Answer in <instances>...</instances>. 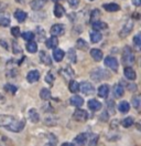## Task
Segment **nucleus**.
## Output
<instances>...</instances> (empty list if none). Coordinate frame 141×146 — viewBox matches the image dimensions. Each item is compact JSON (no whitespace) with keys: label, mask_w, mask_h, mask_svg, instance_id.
<instances>
[{"label":"nucleus","mask_w":141,"mask_h":146,"mask_svg":"<svg viewBox=\"0 0 141 146\" xmlns=\"http://www.w3.org/2000/svg\"><path fill=\"white\" fill-rule=\"evenodd\" d=\"M0 126L11 131V132H21L24 127V122L17 119L11 115H0Z\"/></svg>","instance_id":"f257e3e1"},{"label":"nucleus","mask_w":141,"mask_h":146,"mask_svg":"<svg viewBox=\"0 0 141 146\" xmlns=\"http://www.w3.org/2000/svg\"><path fill=\"white\" fill-rule=\"evenodd\" d=\"M90 78H92V80L99 82V81H103V80H106V79H110V73L108 72L107 70L101 69V68H97V69L92 71Z\"/></svg>","instance_id":"f03ea898"},{"label":"nucleus","mask_w":141,"mask_h":146,"mask_svg":"<svg viewBox=\"0 0 141 146\" xmlns=\"http://www.w3.org/2000/svg\"><path fill=\"white\" fill-rule=\"evenodd\" d=\"M134 62V54L130 46H125L123 52V63L126 65H130Z\"/></svg>","instance_id":"7ed1b4c3"},{"label":"nucleus","mask_w":141,"mask_h":146,"mask_svg":"<svg viewBox=\"0 0 141 146\" xmlns=\"http://www.w3.org/2000/svg\"><path fill=\"white\" fill-rule=\"evenodd\" d=\"M73 117L76 121H79V122H86L88 119V113L85 111V110H80L77 109L74 114H73Z\"/></svg>","instance_id":"20e7f679"},{"label":"nucleus","mask_w":141,"mask_h":146,"mask_svg":"<svg viewBox=\"0 0 141 146\" xmlns=\"http://www.w3.org/2000/svg\"><path fill=\"white\" fill-rule=\"evenodd\" d=\"M79 89H80L82 93H84L86 95H90V94H93L95 92V89H94L93 84L89 82H82L80 85H79Z\"/></svg>","instance_id":"39448f33"},{"label":"nucleus","mask_w":141,"mask_h":146,"mask_svg":"<svg viewBox=\"0 0 141 146\" xmlns=\"http://www.w3.org/2000/svg\"><path fill=\"white\" fill-rule=\"evenodd\" d=\"M105 65L107 68H109V69H111V70H114L115 72L118 70V61H117V59L114 58V56H107L105 59Z\"/></svg>","instance_id":"423d86ee"},{"label":"nucleus","mask_w":141,"mask_h":146,"mask_svg":"<svg viewBox=\"0 0 141 146\" xmlns=\"http://www.w3.org/2000/svg\"><path fill=\"white\" fill-rule=\"evenodd\" d=\"M65 32V27L61 23H56L51 28V35L52 36H62Z\"/></svg>","instance_id":"0eeeda50"},{"label":"nucleus","mask_w":141,"mask_h":146,"mask_svg":"<svg viewBox=\"0 0 141 146\" xmlns=\"http://www.w3.org/2000/svg\"><path fill=\"white\" fill-rule=\"evenodd\" d=\"M39 79H40V72L38 70H32V71H30V72L28 73V75H26V80H28L29 83L38 82Z\"/></svg>","instance_id":"6e6552de"},{"label":"nucleus","mask_w":141,"mask_h":146,"mask_svg":"<svg viewBox=\"0 0 141 146\" xmlns=\"http://www.w3.org/2000/svg\"><path fill=\"white\" fill-rule=\"evenodd\" d=\"M132 28H133V23H132L131 20H129L126 25H123V28L121 29V31H120V33H119V36H121V38H125V36H127L130 32H131Z\"/></svg>","instance_id":"1a4fd4ad"},{"label":"nucleus","mask_w":141,"mask_h":146,"mask_svg":"<svg viewBox=\"0 0 141 146\" xmlns=\"http://www.w3.org/2000/svg\"><path fill=\"white\" fill-rule=\"evenodd\" d=\"M75 144L77 146H85L87 143V134L86 133H80L74 139Z\"/></svg>","instance_id":"9d476101"},{"label":"nucleus","mask_w":141,"mask_h":146,"mask_svg":"<svg viewBox=\"0 0 141 146\" xmlns=\"http://www.w3.org/2000/svg\"><path fill=\"white\" fill-rule=\"evenodd\" d=\"M28 117L32 123H38L40 121V114L35 109H30L28 112Z\"/></svg>","instance_id":"9b49d317"},{"label":"nucleus","mask_w":141,"mask_h":146,"mask_svg":"<svg viewBox=\"0 0 141 146\" xmlns=\"http://www.w3.org/2000/svg\"><path fill=\"white\" fill-rule=\"evenodd\" d=\"M87 105H88V109L94 111V112L99 111V110L101 109V103H100L99 101L95 100V99H92V100L88 101Z\"/></svg>","instance_id":"f8f14e48"},{"label":"nucleus","mask_w":141,"mask_h":146,"mask_svg":"<svg viewBox=\"0 0 141 146\" xmlns=\"http://www.w3.org/2000/svg\"><path fill=\"white\" fill-rule=\"evenodd\" d=\"M123 74H125V76H126L128 80H130V81L136 80V78H137V74H136V72H134V70H133L132 68H130V66L125 68Z\"/></svg>","instance_id":"ddd939ff"},{"label":"nucleus","mask_w":141,"mask_h":146,"mask_svg":"<svg viewBox=\"0 0 141 146\" xmlns=\"http://www.w3.org/2000/svg\"><path fill=\"white\" fill-rule=\"evenodd\" d=\"M70 105H73V106L80 108V106L84 104V100H83V98L79 96V95H74V96H72L70 99Z\"/></svg>","instance_id":"4468645a"},{"label":"nucleus","mask_w":141,"mask_h":146,"mask_svg":"<svg viewBox=\"0 0 141 146\" xmlns=\"http://www.w3.org/2000/svg\"><path fill=\"white\" fill-rule=\"evenodd\" d=\"M10 16L7 12H0V26L2 27H8L10 25Z\"/></svg>","instance_id":"2eb2a0df"},{"label":"nucleus","mask_w":141,"mask_h":146,"mask_svg":"<svg viewBox=\"0 0 141 146\" xmlns=\"http://www.w3.org/2000/svg\"><path fill=\"white\" fill-rule=\"evenodd\" d=\"M45 3H46V0H33L30 2V7L33 10H40L43 8Z\"/></svg>","instance_id":"dca6fc26"},{"label":"nucleus","mask_w":141,"mask_h":146,"mask_svg":"<svg viewBox=\"0 0 141 146\" xmlns=\"http://www.w3.org/2000/svg\"><path fill=\"white\" fill-rule=\"evenodd\" d=\"M109 94V86L107 84H103L99 86L98 89V96L99 98H103V99H106Z\"/></svg>","instance_id":"f3484780"},{"label":"nucleus","mask_w":141,"mask_h":146,"mask_svg":"<svg viewBox=\"0 0 141 146\" xmlns=\"http://www.w3.org/2000/svg\"><path fill=\"white\" fill-rule=\"evenodd\" d=\"M90 55H92V58H93L95 61H97V62L101 61V60H103V56H104L103 52H101L99 49H92V50H90Z\"/></svg>","instance_id":"a211bd4d"},{"label":"nucleus","mask_w":141,"mask_h":146,"mask_svg":"<svg viewBox=\"0 0 141 146\" xmlns=\"http://www.w3.org/2000/svg\"><path fill=\"white\" fill-rule=\"evenodd\" d=\"M45 44H46V46H47L49 49H55V48L57 46V44H59V40H57V38L55 36H52L51 38H49V39L46 40Z\"/></svg>","instance_id":"6ab92c4d"},{"label":"nucleus","mask_w":141,"mask_h":146,"mask_svg":"<svg viewBox=\"0 0 141 146\" xmlns=\"http://www.w3.org/2000/svg\"><path fill=\"white\" fill-rule=\"evenodd\" d=\"M64 55H65V52H64L62 49H55V50L53 51V59H54L56 62L62 61L63 58H64Z\"/></svg>","instance_id":"aec40b11"},{"label":"nucleus","mask_w":141,"mask_h":146,"mask_svg":"<svg viewBox=\"0 0 141 146\" xmlns=\"http://www.w3.org/2000/svg\"><path fill=\"white\" fill-rule=\"evenodd\" d=\"M118 110H119L120 113L126 114V113H128L129 110H130V104H129L127 101H121V102L119 103V105H118Z\"/></svg>","instance_id":"412c9836"},{"label":"nucleus","mask_w":141,"mask_h":146,"mask_svg":"<svg viewBox=\"0 0 141 146\" xmlns=\"http://www.w3.org/2000/svg\"><path fill=\"white\" fill-rule=\"evenodd\" d=\"M103 7H104V9H105L106 11H108V12H115V11H118V10L120 9L119 5L114 3V2H111V3H105Z\"/></svg>","instance_id":"4be33fe9"},{"label":"nucleus","mask_w":141,"mask_h":146,"mask_svg":"<svg viewBox=\"0 0 141 146\" xmlns=\"http://www.w3.org/2000/svg\"><path fill=\"white\" fill-rule=\"evenodd\" d=\"M64 13H65V9L63 8V6L56 3L55 7H54V15H55V17L56 18H62L64 16Z\"/></svg>","instance_id":"5701e85b"},{"label":"nucleus","mask_w":141,"mask_h":146,"mask_svg":"<svg viewBox=\"0 0 141 146\" xmlns=\"http://www.w3.org/2000/svg\"><path fill=\"white\" fill-rule=\"evenodd\" d=\"M40 60H41V62H43L46 65H51V63H52V60H51L50 55L47 54L45 51H41L40 52Z\"/></svg>","instance_id":"b1692460"},{"label":"nucleus","mask_w":141,"mask_h":146,"mask_svg":"<svg viewBox=\"0 0 141 146\" xmlns=\"http://www.w3.org/2000/svg\"><path fill=\"white\" fill-rule=\"evenodd\" d=\"M92 26H93V29H94V30H96V31L104 30V29H106V28H107V25H106L105 22H103V21H98V20L93 21Z\"/></svg>","instance_id":"393cba45"},{"label":"nucleus","mask_w":141,"mask_h":146,"mask_svg":"<svg viewBox=\"0 0 141 146\" xmlns=\"http://www.w3.org/2000/svg\"><path fill=\"white\" fill-rule=\"evenodd\" d=\"M103 39V36H101V33L99 32V31H93L92 33H90V41L93 42V43H97V42H99L100 40Z\"/></svg>","instance_id":"a878e982"},{"label":"nucleus","mask_w":141,"mask_h":146,"mask_svg":"<svg viewBox=\"0 0 141 146\" xmlns=\"http://www.w3.org/2000/svg\"><path fill=\"white\" fill-rule=\"evenodd\" d=\"M123 86L121 84H116L114 86V95L115 98H121L123 95Z\"/></svg>","instance_id":"bb28decb"},{"label":"nucleus","mask_w":141,"mask_h":146,"mask_svg":"<svg viewBox=\"0 0 141 146\" xmlns=\"http://www.w3.org/2000/svg\"><path fill=\"white\" fill-rule=\"evenodd\" d=\"M14 18L17 19L19 22H23L26 19V13L22 10H17L14 12Z\"/></svg>","instance_id":"cd10ccee"},{"label":"nucleus","mask_w":141,"mask_h":146,"mask_svg":"<svg viewBox=\"0 0 141 146\" xmlns=\"http://www.w3.org/2000/svg\"><path fill=\"white\" fill-rule=\"evenodd\" d=\"M26 50L30 52V53H35L36 51H38V44L33 42V40L32 41H29L28 43H26Z\"/></svg>","instance_id":"c85d7f7f"},{"label":"nucleus","mask_w":141,"mask_h":146,"mask_svg":"<svg viewBox=\"0 0 141 146\" xmlns=\"http://www.w3.org/2000/svg\"><path fill=\"white\" fill-rule=\"evenodd\" d=\"M76 46L78 48L79 50H84V51L88 50V43L84 39H78L76 41Z\"/></svg>","instance_id":"c756f323"},{"label":"nucleus","mask_w":141,"mask_h":146,"mask_svg":"<svg viewBox=\"0 0 141 146\" xmlns=\"http://www.w3.org/2000/svg\"><path fill=\"white\" fill-rule=\"evenodd\" d=\"M40 98L44 101L49 100V99L51 98V92H50V90H49V89H44L43 88V89L40 91Z\"/></svg>","instance_id":"7c9ffc66"},{"label":"nucleus","mask_w":141,"mask_h":146,"mask_svg":"<svg viewBox=\"0 0 141 146\" xmlns=\"http://www.w3.org/2000/svg\"><path fill=\"white\" fill-rule=\"evenodd\" d=\"M69 89H70V91L72 93H76V92L79 91V84L76 81H74V80H72L69 84Z\"/></svg>","instance_id":"2f4dec72"},{"label":"nucleus","mask_w":141,"mask_h":146,"mask_svg":"<svg viewBox=\"0 0 141 146\" xmlns=\"http://www.w3.org/2000/svg\"><path fill=\"white\" fill-rule=\"evenodd\" d=\"M61 74H64L66 78H73V76H74V71L72 70V68L66 66L64 70H62L61 71Z\"/></svg>","instance_id":"473e14b6"},{"label":"nucleus","mask_w":141,"mask_h":146,"mask_svg":"<svg viewBox=\"0 0 141 146\" xmlns=\"http://www.w3.org/2000/svg\"><path fill=\"white\" fill-rule=\"evenodd\" d=\"M133 117H131V116H129V117H126V119L123 121V126L126 128L130 127V126H132V124H133Z\"/></svg>","instance_id":"72a5a7b5"},{"label":"nucleus","mask_w":141,"mask_h":146,"mask_svg":"<svg viewBox=\"0 0 141 146\" xmlns=\"http://www.w3.org/2000/svg\"><path fill=\"white\" fill-rule=\"evenodd\" d=\"M22 38L26 41H32L34 39V33L31 32V31H26V32L22 33Z\"/></svg>","instance_id":"f704fd0d"},{"label":"nucleus","mask_w":141,"mask_h":146,"mask_svg":"<svg viewBox=\"0 0 141 146\" xmlns=\"http://www.w3.org/2000/svg\"><path fill=\"white\" fill-rule=\"evenodd\" d=\"M131 103H132V106H133L134 109L138 110L140 108V98H139L138 95H134L131 99Z\"/></svg>","instance_id":"c9c22d12"},{"label":"nucleus","mask_w":141,"mask_h":146,"mask_svg":"<svg viewBox=\"0 0 141 146\" xmlns=\"http://www.w3.org/2000/svg\"><path fill=\"white\" fill-rule=\"evenodd\" d=\"M56 142H57V138L54 136V134H50L49 142H47V144H45V146H56Z\"/></svg>","instance_id":"e433bc0d"},{"label":"nucleus","mask_w":141,"mask_h":146,"mask_svg":"<svg viewBox=\"0 0 141 146\" xmlns=\"http://www.w3.org/2000/svg\"><path fill=\"white\" fill-rule=\"evenodd\" d=\"M69 60L72 63L76 62V52L74 49H70V51H69Z\"/></svg>","instance_id":"4c0bfd02"},{"label":"nucleus","mask_w":141,"mask_h":146,"mask_svg":"<svg viewBox=\"0 0 141 146\" xmlns=\"http://www.w3.org/2000/svg\"><path fill=\"white\" fill-rule=\"evenodd\" d=\"M12 50H13V53H14V54H20V53L22 52L20 46L18 44L16 41H12Z\"/></svg>","instance_id":"58836bf2"},{"label":"nucleus","mask_w":141,"mask_h":146,"mask_svg":"<svg viewBox=\"0 0 141 146\" xmlns=\"http://www.w3.org/2000/svg\"><path fill=\"white\" fill-rule=\"evenodd\" d=\"M5 90L8 92H11L12 94H14V93L18 91V88L14 86V85H12V84H6V85H5Z\"/></svg>","instance_id":"ea45409f"},{"label":"nucleus","mask_w":141,"mask_h":146,"mask_svg":"<svg viewBox=\"0 0 141 146\" xmlns=\"http://www.w3.org/2000/svg\"><path fill=\"white\" fill-rule=\"evenodd\" d=\"M45 82L49 83L50 85H52L53 82H54V75H53L52 72H49L45 76Z\"/></svg>","instance_id":"a19ab883"},{"label":"nucleus","mask_w":141,"mask_h":146,"mask_svg":"<svg viewBox=\"0 0 141 146\" xmlns=\"http://www.w3.org/2000/svg\"><path fill=\"white\" fill-rule=\"evenodd\" d=\"M133 42H134V44H136V46L139 49L141 46V35L140 33H138L137 36H134V38H133Z\"/></svg>","instance_id":"79ce46f5"},{"label":"nucleus","mask_w":141,"mask_h":146,"mask_svg":"<svg viewBox=\"0 0 141 146\" xmlns=\"http://www.w3.org/2000/svg\"><path fill=\"white\" fill-rule=\"evenodd\" d=\"M11 33H12V36H14V38H18V36H20V29H19V27L11 28Z\"/></svg>","instance_id":"37998d69"},{"label":"nucleus","mask_w":141,"mask_h":146,"mask_svg":"<svg viewBox=\"0 0 141 146\" xmlns=\"http://www.w3.org/2000/svg\"><path fill=\"white\" fill-rule=\"evenodd\" d=\"M38 31L40 32L39 33V40L40 41H43V38H45V32H44L41 28H38Z\"/></svg>","instance_id":"c03bdc74"},{"label":"nucleus","mask_w":141,"mask_h":146,"mask_svg":"<svg viewBox=\"0 0 141 146\" xmlns=\"http://www.w3.org/2000/svg\"><path fill=\"white\" fill-rule=\"evenodd\" d=\"M69 3H70V7H73V8H76V7L78 6L79 0H69Z\"/></svg>","instance_id":"a18cd8bd"},{"label":"nucleus","mask_w":141,"mask_h":146,"mask_svg":"<svg viewBox=\"0 0 141 146\" xmlns=\"http://www.w3.org/2000/svg\"><path fill=\"white\" fill-rule=\"evenodd\" d=\"M99 15H100V12H99V10H94V11L92 12V16H90V19H92V20H94V19L96 18V16H97V17H98Z\"/></svg>","instance_id":"49530a36"},{"label":"nucleus","mask_w":141,"mask_h":146,"mask_svg":"<svg viewBox=\"0 0 141 146\" xmlns=\"http://www.w3.org/2000/svg\"><path fill=\"white\" fill-rule=\"evenodd\" d=\"M128 89H129L130 91H136V90H137V85H136V84H129V85H128Z\"/></svg>","instance_id":"de8ad7c7"},{"label":"nucleus","mask_w":141,"mask_h":146,"mask_svg":"<svg viewBox=\"0 0 141 146\" xmlns=\"http://www.w3.org/2000/svg\"><path fill=\"white\" fill-rule=\"evenodd\" d=\"M132 3H133L136 7H139L141 5V0H132Z\"/></svg>","instance_id":"09e8293b"},{"label":"nucleus","mask_w":141,"mask_h":146,"mask_svg":"<svg viewBox=\"0 0 141 146\" xmlns=\"http://www.w3.org/2000/svg\"><path fill=\"white\" fill-rule=\"evenodd\" d=\"M62 146H75L74 144H72V143H63Z\"/></svg>","instance_id":"8fccbe9b"},{"label":"nucleus","mask_w":141,"mask_h":146,"mask_svg":"<svg viewBox=\"0 0 141 146\" xmlns=\"http://www.w3.org/2000/svg\"><path fill=\"white\" fill-rule=\"evenodd\" d=\"M0 43H1V44H2V46H5L6 49H8V46H7L6 43H5V41H0Z\"/></svg>","instance_id":"3c124183"},{"label":"nucleus","mask_w":141,"mask_h":146,"mask_svg":"<svg viewBox=\"0 0 141 146\" xmlns=\"http://www.w3.org/2000/svg\"><path fill=\"white\" fill-rule=\"evenodd\" d=\"M90 1H94V0H90Z\"/></svg>","instance_id":"603ef678"}]
</instances>
